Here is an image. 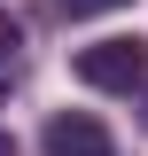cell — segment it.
I'll return each mask as SVG.
<instances>
[{
    "label": "cell",
    "mask_w": 148,
    "mask_h": 156,
    "mask_svg": "<svg viewBox=\"0 0 148 156\" xmlns=\"http://www.w3.org/2000/svg\"><path fill=\"white\" fill-rule=\"evenodd\" d=\"M0 156H16V140H8V133H0Z\"/></svg>",
    "instance_id": "5"
},
{
    "label": "cell",
    "mask_w": 148,
    "mask_h": 156,
    "mask_svg": "<svg viewBox=\"0 0 148 156\" xmlns=\"http://www.w3.org/2000/svg\"><path fill=\"white\" fill-rule=\"evenodd\" d=\"M47 156H117V140H109L101 117L62 109V117H47Z\"/></svg>",
    "instance_id": "2"
},
{
    "label": "cell",
    "mask_w": 148,
    "mask_h": 156,
    "mask_svg": "<svg viewBox=\"0 0 148 156\" xmlns=\"http://www.w3.org/2000/svg\"><path fill=\"white\" fill-rule=\"evenodd\" d=\"M16 47H23V31H16V16H8V8H0V70H8V62H16Z\"/></svg>",
    "instance_id": "4"
},
{
    "label": "cell",
    "mask_w": 148,
    "mask_h": 156,
    "mask_svg": "<svg viewBox=\"0 0 148 156\" xmlns=\"http://www.w3.org/2000/svg\"><path fill=\"white\" fill-rule=\"evenodd\" d=\"M62 16H109V8H132V0H55Z\"/></svg>",
    "instance_id": "3"
},
{
    "label": "cell",
    "mask_w": 148,
    "mask_h": 156,
    "mask_svg": "<svg viewBox=\"0 0 148 156\" xmlns=\"http://www.w3.org/2000/svg\"><path fill=\"white\" fill-rule=\"evenodd\" d=\"M70 70L86 78V86H101V94H125V86L148 78V47L140 39H93V47H78Z\"/></svg>",
    "instance_id": "1"
}]
</instances>
